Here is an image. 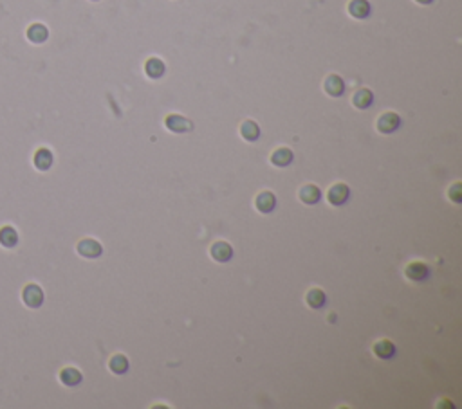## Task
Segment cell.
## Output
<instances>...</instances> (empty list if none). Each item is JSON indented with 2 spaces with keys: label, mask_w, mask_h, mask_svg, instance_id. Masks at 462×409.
<instances>
[{
  "label": "cell",
  "mask_w": 462,
  "mask_h": 409,
  "mask_svg": "<svg viewBox=\"0 0 462 409\" xmlns=\"http://www.w3.org/2000/svg\"><path fill=\"white\" fill-rule=\"evenodd\" d=\"M401 126V118L396 112H386L377 119V130L381 133H392Z\"/></svg>",
  "instance_id": "6da1fadb"
},
{
  "label": "cell",
  "mask_w": 462,
  "mask_h": 409,
  "mask_svg": "<svg viewBox=\"0 0 462 409\" xmlns=\"http://www.w3.org/2000/svg\"><path fill=\"white\" fill-rule=\"evenodd\" d=\"M78 252L83 256V258H98V256H101V252H103V247H101V243L96 242V240L93 238H85L82 240V242L78 243Z\"/></svg>",
  "instance_id": "7a4b0ae2"
},
{
  "label": "cell",
  "mask_w": 462,
  "mask_h": 409,
  "mask_svg": "<svg viewBox=\"0 0 462 409\" xmlns=\"http://www.w3.org/2000/svg\"><path fill=\"white\" fill-rule=\"evenodd\" d=\"M348 197H350V189H348L347 184H341V182L340 184H334L329 189V193H327V199H329V202L332 206H343L348 200Z\"/></svg>",
  "instance_id": "3957f363"
},
{
  "label": "cell",
  "mask_w": 462,
  "mask_h": 409,
  "mask_svg": "<svg viewBox=\"0 0 462 409\" xmlns=\"http://www.w3.org/2000/svg\"><path fill=\"white\" fill-rule=\"evenodd\" d=\"M24 301L31 308H38L44 303V292H42V288L38 285H27L24 288Z\"/></svg>",
  "instance_id": "277c9868"
},
{
  "label": "cell",
  "mask_w": 462,
  "mask_h": 409,
  "mask_svg": "<svg viewBox=\"0 0 462 409\" xmlns=\"http://www.w3.org/2000/svg\"><path fill=\"white\" fill-rule=\"evenodd\" d=\"M164 125H167V128L170 130V132H175V133H182V132L192 130V123L179 114L168 115V118L164 119Z\"/></svg>",
  "instance_id": "5b68a950"
},
{
  "label": "cell",
  "mask_w": 462,
  "mask_h": 409,
  "mask_svg": "<svg viewBox=\"0 0 462 409\" xmlns=\"http://www.w3.org/2000/svg\"><path fill=\"white\" fill-rule=\"evenodd\" d=\"M404 274H406V278L412 281H422L430 276V269H428V265H424L422 262H412L410 265L404 269Z\"/></svg>",
  "instance_id": "8992f818"
},
{
  "label": "cell",
  "mask_w": 462,
  "mask_h": 409,
  "mask_svg": "<svg viewBox=\"0 0 462 409\" xmlns=\"http://www.w3.org/2000/svg\"><path fill=\"white\" fill-rule=\"evenodd\" d=\"M231 256H233V249H231V245L226 242H217L211 245V258L215 260V262H229L231 260Z\"/></svg>",
  "instance_id": "52a82bcc"
},
{
  "label": "cell",
  "mask_w": 462,
  "mask_h": 409,
  "mask_svg": "<svg viewBox=\"0 0 462 409\" xmlns=\"http://www.w3.org/2000/svg\"><path fill=\"white\" fill-rule=\"evenodd\" d=\"M255 206L260 213H271V211L274 209V206H276V197H274L271 191H262V193H258V197H256Z\"/></svg>",
  "instance_id": "ba28073f"
},
{
  "label": "cell",
  "mask_w": 462,
  "mask_h": 409,
  "mask_svg": "<svg viewBox=\"0 0 462 409\" xmlns=\"http://www.w3.org/2000/svg\"><path fill=\"white\" fill-rule=\"evenodd\" d=\"M325 90H327V94H329V96H332V98L341 96V94L345 92L343 80H341L338 74H330V76L325 80Z\"/></svg>",
  "instance_id": "9c48e42d"
},
{
  "label": "cell",
  "mask_w": 462,
  "mask_h": 409,
  "mask_svg": "<svg viewBox=\"0 0 462 409\" xmlns=\"http://www.w3.org/2000/svg\"><path fill=\"white\" fill-rule=\"evenodd\" d=\"M374 354L379 359H392L396 355V346H394L392 341L389 339H381L374 344Z\"/></svg>",
  "instance_id": "30bf717a"
},
{
  "label": "cell",
  "mask_w": 462,
  "mask_h": 409,
  "mask_svg": "<svg viewBox=\"0 0 462 409\" xmlns=\"http://www.w3.org/2000/svg\"><path fill=\"white\" fill-rule=\"evenodd\" d=\"M322 199V191L315 184H307L300 189V200L303 204H318Z\"/></svg>",
  "instance_id": "8fae6325"
},
{
  "label": "cell",
  "mask_w": 462,
  "mask_h": 409,
  "mask_svg": "<svg viewBox=\"0 0 462 409\" xmlns=\"http://www.w3.org/2000/svg\"><path fill=\"white\" fill-rule=\"evenodd\" d=\"M292 157H294V155H292V151L289 150V148H278V150H274L273 155H271V162H273L274 166L284 168V166H289V164H291Z\"/></svg>",
  "instance_id": "7c38bea8"
},
{
  "label": "cell",
  "mask_w": 462,
  "mask_h": 409,
  "mask_svg": "<svg viewBox=\"0 0 462 409\" xmlns=\"http://www.w3.org/2000/svg\"><path fill=\"white\" fill-rule=\"evenodd\" d=\"M27 38H29L33 44H44L49 38V31L44 24H33V26L27 29Z\"/></svg>",
  "instance_id": "4fadbf2b"
},
{
  "label": "cell",
  "mask_w": 462,
  "mask_h": 409,
  "mask_svg": "<svg viewBox=\"0 0 462 409\" xmlns=\"http://www.w3.org/2000/svg\"><path fill=\"white\" fill-rule=\"evenodd\" d=\"M348 11L354 18H366L370 15V4L368 0H352L348 4Z\"/></svg>",
  "instance_id": "5bb4252c"
},
{
  "label": "cell",
  "mask_w": 462,
  "mask_h": 409,
  "mask_svg": "<svg viewBox=\"0 0 462 409\" xmlns=\"http://www.w3.org/2000/svg\"><path fill=\"white\" fill-rule=\"evenodd\" d=\"M305 299H307V305L311 306V308L318 310V308H322V306L325 305L327 296H325V292H323L322 288H311V290L307 292Z\"/></svg>",
  "instance_id": "9a60e30c"
},
{
  "label": "cell",
  "mask_w": 462,
  "mask_h": 409,
  "mask_svg": "<svg viewBox=\"0 0 462 409\" xmlns=\"http://www.w3.org/2000/svg\"><path fill=\"white\" fill-rule=\"evenodd\" d=\"M34 164H36L38 170H49L52 164V153L47 148L36 150V153H34Z\"/></svg>",
  "instance_id": "2e32d148"
},
{
  "label": "cell",
  "mask_w": 462,
  "mask_h": 409,
  "mask_svg": "<svg viewBox=\"0 0 462 409\" xmlns=\"http://www.w3.org/2000/svg\"><path fill=\"white\" fill-rule=\"evenodd\" d=\"M60 380H62L65 386H78L82 382V373L76 368H65L60 373Z\"/></svg>",
  "instance_id": "e0dca14e"
},
{
  "label": "cell",
  "mask_w": 462,
  "mask_h": 409,
  "mask_svg": "<svg viewBox=\"0 0 462 409\" xmlns=\"http://www.w3.org/2000/svg\"><path fill=\"white\" fill-rule=\"evenodd\" d=\"M144 70H146V74L150 77L157 80V77H161L164 74V63L159 58H150L146 62V65H144Z\"/></svg>",
  "instance_id": "ac0fdd59"
},
{
  "label": "cell",
  "mask_w": 462,
  "mask_h": 409,
  "mask_svg": "<svg viewBox=\"0 0 462 409\" xmlns=\"http://www.w3.org/2000/svg\"><path fill=\"white\" fill-rule=\"evenodd\" d=\"M354 105L358 108H361V110H365V108H368L370 105H372V101H374V94L370 92L368 89H361V90H358V92L354 94Z\"/></svg>",
  "instance_id": "d6986e66"
},
{
  "label": "cell",
  "mask_w": 462,
  "mask_h": 409,
  "mask_svg": "<svg viewBox=\"0 0 462 409\" xmlns=\"http://www.w3.org/2000/svg\"><path fill=\"white\" fill-rule=\"evenodd\" d=\"M0 243L4 247H15L19 243V235L13 227H2L0 229Z\"/></svg>",
  "instance_id": "ffe728a7"
},
{
  "label": "cell",
  "mask_w": 462,
  "mask_h": 409,
  "mask_svg": "<svg viewBox=\"0 0 462 409\" xmlns=\"http://www.w3.org/2000/svg\"><path fill=\"white\" fill-rule=\"evenodd\" d=\"M108 366H110L112 373H116V375H123V373H126V369H128V359H126L125 355L118 354V355H114V357L110 359Z\"/></svg>",
  "instance_id": "44dd1931"
},
{
  "label": "cell",
  "mask_w": 462,
  "mask_h": 409,
  "mask_svg": "<svg viewBox=\"0 0 462 409\" xmlns=\"http://www.w3.org/2000/svg\"><path fill=\"white\" fill-rule=\"evenodd\" d=\"M241 133L246 141H251L253 143V141H256L260 137V128L255 121H246V123H242Z\"/></svg>",
  "instance_id": "7402d4cb"
},
{
  "label": "cell",
  "mask_w": 462,
  "mask_h": 409,
  "mask_svg": "<svg viewBox=\"0 0 462 409\" xmlns=\"http://www.w3.org/2000/svg\"><path fill=\"white\" fill-rule=\"evenodd\" d=\"M448 195H450V199L453 200V202H460L462 200V195H460V184H455L453 188L448 191Z\"/></svg>",
  "instance_id": "603a6c76"
},
{
  "label": "cell",
  "mask_w": 462,
  "mask_h": 409,
  "mask_svg": "<svg viewBox=\"0 0 462 409\" xmlns=\"http://www.w3.org/2000/svg\"><path fill=\"white\" fill-rule=\"evenodd\" d=\"M415 2H419V4H430V2H433V0H415Z\"/></svg>",
  "instance_id": "cb8c5ba5"
}]
</instances>
